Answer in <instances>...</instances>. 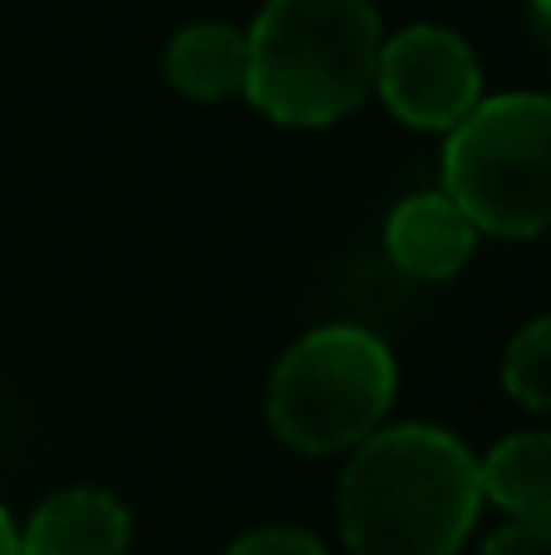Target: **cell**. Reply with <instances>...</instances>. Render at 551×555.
<instances>
[{"mask_svg":"<svg viewBox=\"0 0 551 555\" xmlns=\"http://www.w3.org/2000/svg\"><path fill=\"white\" fill-rule=\"evenodd\" d=\"M478 507V459L435 424L376 429L342 473V537L351 555H459Z\"/></svg>","mask_w":551,"mask_h":555,"instance_id":"obj_1","label":"cell"},{"mask_svg":"<svg viewBox=\"0 0 551 555\" xmlns=\"http://www.w3.org/2000/svg\"><path fill=\"white\" fill-rule=\"evenodd\" d=\"M244 39V103L279 127H328L371 98L386 29L371 0H264Z\"/></svg>","mask_w":551,"mask_h":555,"instance_id":"obj_2","label":"cell"},{"mask_svg":"<svg viewBox=\"0 0 551 555\" xmlns=\"http://www.w3.org/2000/svg\"><path fill=\"white\" fill-rule=\"evenodd\" d=\"M439 191L494 240L551 230V93L484 98L445 132Z\"/></svg>","mask_w":551,"mask_h":555,"instance_id":"obj_3","label":"cell"},{"mask_svg":"<svg viewBox=\"0 0 551 555\" xmlns=\"http://www.w3.org/2000/svg\"><path fill=\"white\" fill-rule=\"evenodd\" d=\"M396 404V356L367 326L332 322L298 336L273 365L269 424L298 453H342L367 443Z\"/></svg>","mask_w":551,"mask_h":555,"instance_id":"obj_4","label":"cell"},{"mask_svg":"<svg viewBox=\"0 0 551 555\" xmlns=\"http://www.w3.org/2000/svg\"><path fill=\"white\" fill-rule=\"evenodd\" d=\"M371 93H381V103L406 127L454 132L484 103V64L459 29L425 20L386 35Z\"/></svg>","mask_w":551,"mask_h":555,"instance_id":"obj_5","label":"cell"},{"mask_svg":"<svg viewBox=\"0 0 551 555\" xmlns=\"http://www.w3.org/2000/svg\"><path fill=\"white\" fill-rule=\"evenodd\" d=\"M478 230L445 191H415L390 210L386 254L400 273L420 283H445L474 259Z\"/></svg>","mask_w":551,"mask_h":555,"instance_id":"obj_6","label":"cell"},{"mask_svg":"<svg viewBox=\"0 0 551 555\" xmlns=\"http://www.w3.org/2000/svg\"><path fill=\"white\" fill-rule=\"evenodd\" d=\"M127 537H132V517L113 492L68 488L29 517L20 555H123Z\"/></svg>","mask_w":551,"mask_h":555,"instance_id":"obj_7","label":"cell"},{"mask_svg":"<svg viewBox=\"0 0 551 555\" xmlns=\"http://www.w3.org/2000/svg\"><path fill=\"white\" fill-rule=\"evenodd\" d=\"M166 78L176 93L195 98V103H225L240 93L249 78V39L244 29L225 25V20H195L181 25L166 44Z\"/></svg>","mask_w":551,"mask_h":555,"instance_id":"obj_8","label":"cell"},{"mask_svg":"<svg viewBox=\"0 0 551 555\" xmlns=\"http://www.w3.org/2000/svg\"><path fill=\"white\" fill-rule=\"evenodd\" d=\"M484 498L517 521H551V429H527L494 443L478 463Z\"/></svg>","mask_w":551,"mask_h":555,"instance_id":"obj_9","label":"cell"},{"mask_svg":"<svg viewBox=\"0 0 551 555\" xmlns=\"http://www.w3.org/2000/svg\"><path fill=\"white\" fill-rule=\"evenodd\" d=\"M503 390L527 410L551 414V317H537L508 341Z\"/></svg>","mask_w":551,"mask_h":555,"instance_id":"obj_10","label":"cell"},{"mask_svg":"<svg viewBox=\"0 0 551 555\" xmlns=\"http://www.w3.org/2000/svg\"><path fill=\"white\" fill-rule=\"evenodd\" d=\"M225 555H328L318 537L308 531H293V527H269V531H249L240 537Z\"/></svg>","mask_w":551,"mask_h":555,"instance_id":"obj_11","label":"cell"},{"mask_svg":"<svg viewBox=\"0 0 551 555\" xmlns=\"http://www.w3.org/2000/svg\"><path fill=\"white\" fill-rule=\"evenodd\" d=\"M478 555H551V521H508Z\"/></svg>","mask_w":551,"mask_h":555,"instance_id":"obj_12","label":"cell"},{"mask_svg":"<svg viewBox=\"0 0 551 555\" xmlns=\"http://www.w3.org/2000/svg\"><path fill=\"white\" fill-rule=\"evenodd\" d=\"M0 555H20V537H15V527H10L5 507H0Z\"/></svg>","mask_w":551,"mask_h":555,"instance_id":"obj_13","label":"cell"},{"mask_svg":"<svg viewBox=\"0 0 551 555\" xmlns=\"http://www.w3.org/2000/svg\"><path fill=\"white\" fill-rule=\"evenodd\" d=\"M533 5H537V15L542 20H551V0H533Z\"/></svg>","mask_w":551,"mask_h":555,"instance_id":"obj_14","label":"cell"}]
</instances>
